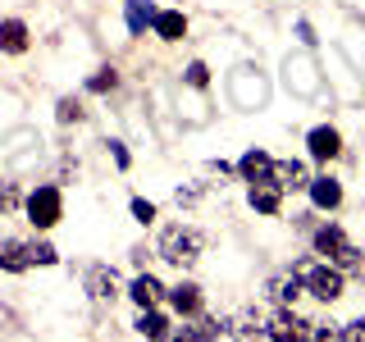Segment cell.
<instances>
[{
    "label": "cell",
    "instance_id": "cell-1",
    "mask_svg": "<svg viewBox=\"0 0 365 342\" xmlns=\"http://www.w3.org/2000/svg\"><path fill=\"white\" fill-rule=\"evenodd\" d=\"M201 247H205V237L197 233V228H182V224L160 237V256H165L169 265H192V260L201 256Z\"/></svg>",
    "mask_w": 365,
    "mask_h": 342
},
{
    "label": "cell",
    "instance_id": "cell-2",
    "mask_svg": "<svg viewBox=\"0 0 365 342\" xmlns=\"http://www.w3.org/2000/svg\"><path fill=\"white\" fill-rule=\"evenodd\" d=\"M60 210H64L60 187H37L28 197V219L37 224V228H55V224H60Z\"/></svg>",
    "mask_w": 365,
    "mask_h": 342
},
{
    "label": "cell",
    "instance_id": "cell-3",
    "mask_svg": "<svg viewBox=\"0 0 365 342\" xmlns=\"http://www.w3.org/2000/svg\"><path fill=\"white\" fill-rule=\"evenodd\" d=\"M302 279H306V292L319 296V301H338L342 296V269L338 265H315V269H306Z\"/></svg>",
    "mask_w": 365,
    "mask_h": 342
},
{
    "label": "cell",
    "instance_id": "cell-4",
    "mask_svg": "<svg viewBox=\"0 0 365 342\" xmlns=\"http://www.w3.org/2000/svg\"><path fill=\"white\" fill-rule=\"evenodd\" d=\"M224 328H228V338H233V342H260V338H265V324H260L256 311H237Z\"/></svg>",
    "mask_w": 365,
    "mask_h": 342
},
{
    "label": "cell",
    "instance_id": "cell-5",
    "mask_svg": "<svg viewBox=\"0 0 365 342\" xmlns=\"http://www.w3.org/2000/svg\"><path fill=\"white\" fill-rule=\"evenodd\" d=\"M302 333H306V324H302L292 311H279V315L265 324V338H274V342H302Z\"/></svg>",
    "mask_w": 365,
    "mask_h": 342
},
{
    "label": "cell",
    "instance_id": "cell-6",
    "mask_svg": "<svg viewBox=\"0 0 365 342\" xmlns=\"http://www.w3.org/2000/svg\"><path fill=\"white\" fill-rule=\"evenodd\" d=\"M269 182H279V187H311V178H306V165H302V160H274Z\"/></svg>",
    "mask_w": 365,
    "mask_h": 342
},
{
    "label": "cell",
    "instance_id": "cell-7",
    "mask_svg": "<svg viewBox=\"0 0 365 342\" xmlns=\"http://www.w3.org/2000/svg\"><path fill=\"white\" fill-rule=\"evenodd\" d=\"M251 205H256L260 214H279V205H283V187L279 182H251Z\"/></svg>",
    "mask_w": 365,
    "mask_h": 342
},
{
    "label": "cell",
    "instance_id": "cell-8",
    "mask_svg": "<svg viewBox=\"0 0 365 342\" xmlns=\"http://www.w3.org/2000/svg\"><path fill=\"white\" fill-rule=\"evenodd\" d=\"M155 37L160 41H182L187 37V19H182L178 9H160L155 14Z\"/></svg>",
    "mask_w": 365,
    "mask_h": 342
},
{
    "label": "cell",
    "instance_id": "cell-9",
    "mask_svg": "<svg viewBox=\"0 0 365 342\" xmlns=\"http://www.w3.org/2000/svg\"><path fill=\"white\" fill-rule=\"evenodd\" d=\"M269 169H274V160H269L265 151H247L242 160H237V174H242L247 182H265Z\"/></svg>",
    "mask_w": 365,
    "mask_h": 342
},
{
    "label": "cell",
    "instance_id": "cell-10",
    "mask_svg": "<svg viewBox=\"0 0 365 342\" xmlns=\"http://www.w3.org/2000/svg\"><path fill=\"white\" fill-rule=\"evenodd\" d=\"M0 51H5V55H23V51H28V28H23L19 19L0 23Z\"/></svg>",
    "mask_w": 365,
    "mask_h": 342
},
{
    "label": "cell",
    "instance_id": "cell-11",
    "mask_svg": "<svg viewBox=\"0 0 365 342\" xmlns=\"http://www.w3.org/2000/svg\"><path fill=\"white\" fill-rule=\"evenodd\" d=\"M306 146H311V155H315V160H334V155L342 151V137H338L334 128H315Z\"/></svg>",
    "mask_w": 365,
    "mask_h": 342
},
{
    "label": "cell",
    "instance_id": "cell-12",
    "mask_svg": "<svg viewBox=\"0 0 365 342\" xmlns=\"http://www.w3.org/2000/svg\"><path fill=\"white\" fill-rule=\"evenodd\" d=\"M32 265V256H28V242H0V269H9V274H23Z\"/></svg>",
    "mask_w": 365,
    "mask_h": 342
},
{
    "label": "cell",
    "instance_id": "cell-13",
    "mask_svg": "<svg viewBox=\"0 0 365 342\" xmlns=\"http://www.w3.org/2000/svg\"><path fill=\"white\" fill-rule=\"evenodd\" d=\"M311 201L319 205V210H334V205L342 201V187L334 178H311Z\"/></svg>",
    "mask_w": 365,
    "mask_h": 342
},
{
    "label": "cell",
    "instance_id": "cell-14",
    "mask_svg": "<svg viewBox=\"0 0 365 342\" xmlns=\"http://www.w3.org/2000/svg\"><path fill=\"white\" fill-rule=\"evenodd\" d=\"M169 296H174V311L178 315H197L201 311V288H197V283H178Z\"/></svg>",
    "mask_w": 365,
    "mask_h": 342
},
{
    "label": "cell",
    "instance_id": "cell-15",
    "mask_svg": "<svg viewBox=\"0 0 365 342\" xmlns=\"http://www.w3.org/2000/svg\"><path fill=\"white\" fill-rule=\"evenodd\" d=\"M165 315H160L155 311V306H146V311H142V319H137V333H142V338H151V342H165Z\"/></svg>",
    "mask_w": 365,
    "mask_h": 342
},
{
    "label": "cell",
    "instance_id": "cell-16",
    "mask_svg": "<svg viewBox=\"0 0 365 342\" xmlns=\"http://www.w3.org/2000/svg\"><path fill=\"white\" fill-rule=\"evenodd\" d=\"M128 292H133V301L146 311V306H155V301H160V292H165V288H160L151 274H142V279H133V288H128Z\"/></svg>",
    "mask_w": 365,
    "mask_h": 342
},
{
    "label": "cell",
    "instance_id": "cell-17",
    "mask_svg": "<svg viewBox=\"0 0 365 342\" xmlns=\"http://www.w3.org/2000/svg\"><path fill=\"white\" fill-rule=\"evenodd\" d=\"M146 28H155V5L128 0V32H146Z\"/></svg>",
    "mask_w": 365,
    "mask_h": 342
},
{
    "label": "cell",
    "instance_id": "cell-18",
    "mask_svg": "<svg viewBox=\"0 0 365 342\" xmlns=\"http://www.w3.org/2000/svg\"><path fill=\"white\" fill-rule=\"evenodd\" d=\"M342 247H347L342 228H319V233H315V251H319V256H338Z\"/></svg>",
    "mask_w": 365,
    "mask_h": 342
},
{
    "label": "cell",
    "instance_id": "cell-19",
    "mask_svg": "<svg viewBox=\"0 0 365 342\" xmlns=\"http://www.w3.org/2000/svg\"><path fill=\"white\" fill-rule=\"evenodd\" d=\"M302 288H306V279H274V301L279 306H288V301H297V296H302Z\"/></svg>",
    "mask_w": 365,
    "mask_h": 342
},
{
    "label": "cell",
    "instance_id": "cell-20",
    "mask_svg": "<svg viewBox=\"0 0 365 342\" xmlns=\"http://www.w3.org/2000/svg\"><path fill=\"white\" fill-rule=\"evenodd\" d=\"M87 288H91V296L110 301V296H114V274H110V269H91V274H87Z\"/></svg>",
    "mask_w": 365,
    "mask_h": 342
},
{
    "label": "cell",
    "instance_id": "cell-21",
    "mask_svg": "<svg viewBox=\"0 0 365 342\" xmlns=\"http://www.w3.org/2000/svg\"><path fill=\"white\" fill-rule=\"evenodd\" d=\"M302 342H342V333H338L334 324H306Z\"/></svg>",
    "mask_w": 365,
    "mask_h": 342
},
{
    "label": "cell",
    "instance_id": "cell-22",
    "mask_svg": "<svg viewBox=\"0 0 365 342\" xmlns=\"http://www.w3.org/2000/svg\"><path fill=\"white\" fill-rule=\"evenodd\" d=\"M28 256H32V265H55V247L51 242H28Z\"/></svg>",
    "mask_w": 365,
    "mask_h": 342
},
{
    "label": "cell",
    "instance_id": "cell-23",
    "mask_svg": "<svg viewBox=\"0 0 365 342\" xmlns=\"http://www.w3.org/2000/svg\"><path fill=\"white\" fill-rule=\"evenodd\" d=\"M334 260H338V269H342V274H351V269H361V260H365V256H361V251H356V247L347 242V247H342V251H338Z\"/></svg>",
    "mask_w": 365,
    "mask_h": 342
},
{
    "label": "cell",
    "instance_id": "cell-24",
    "mask_svg": "<svg viewBox=\"0 0 365 342\" xmlns=\"http://www.w3.org/2000/svg\"><path fill=\"white\" fill-rule=\"evenodd\" d=\"M14 205H19V187L9 178H0V214H9Z\"/></svg>",
    "mask_w": 365,
    "mask_h": 342
},
{
    "label": "cell",
    "instance_id": "cell-25",
    "mask_svg": "<svg viewBox=\"0 0 365 342\" xmlns=\"http://www.w3.org/2000/svg\"><path fill=\"white\" fill-rule=\"evenodd\" d=\"M192 333H197L201 342H215V338H220V333H224V324H220V319H201V324H197V328H192Z\"/></svg>",
    "mask_w": 365,
    "mask_h": 342
},
{
    "label": "cell",
    "instance_id": "cell-26",
    "mask_svg": "<svg viewBox=\"0 0 365 342\" xmlns=\"http://www.w3.org/2000/svg\"><path fill=\"white\" fill-rule=\"evenodd\" d=\"M133 219H137V224H151V219H155V205L137 197V201H133Z\"/></svg>",
    "mask_w": 365,
    "mask_h": 342
},
{
    "label": "cell",
    "instance_id": "cell-27",
    "mask_svg": "<svg viewBox=\"0 0 365 342\" xmlns=\"http://www.w3.org/2000/svg\"><path fill=\"white\" fill-rule=\"evenodd\" d=\"M114 83H119V78H114V68H101V73H96V78H91V83H87V87H91V91H110Z\"/></svg>",
    "mask_w": 365,
    "mask_h": 342
},
{
    "label": "cell",
    "instance_id": "cell-28",
    "mask_svg": "<svg viewBox=\"0 0 365 342\" xmlns=\"http://www.w3.org/2000/svg\"><path fill=\"white\" fill-rule=\"evenodd\" d=\"M342 342H365V315H361V319H351V324L342 328Z\"/></svg>",
    "mask_w": 365,
    "mask_h": 342
},
{
    "label": "cell",
    "instance_id": "cell-29",
    "mask_svg": "<svg viewBox=\"0 0 365 342\" xmlns=\"http://www.w3.org/2000/svg\"><path fill=\"white\" fill-rule=\"evenodd\" d=\"M78 119H83L78 100H60V123H78Z\"/></svg>",
    "mask_w": 365,
    "mask_h": 342
},
{
    "label": "cell",
    "instance_id": "cell-30",
    "mask_svg": "<svg viewBox=\"0 0 365 342\" xmlns=\"http://www.w3.org/2000/svg\"><path fill=\"white\" fill-rule=\"evenodd\" d=\"M187 83L192 87H205V83H210V68H205V64H192L187 68Z\"/></svg>",
    "mask_w": 365,
    "mask_h": 342
},
{
    "label": "cell",
    "instance_id": "cell-31",
    "mask_svg": "<svg viewBox=\"0 0 365 342\" xmlns=\"http://www.w3.org/2000/svg\"><path fill=\"white\" fill-rule=\"evenodd\" d=\"M169 342H201V338L192 333V328H182V333H178V338H169Z\"/></svg>",
    "mask_w": 365,
    "mask_h": 342
}]
</instances>
